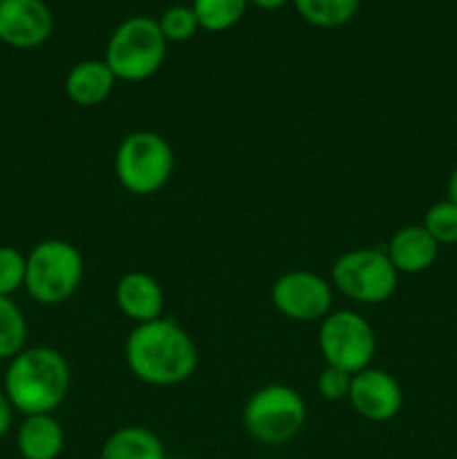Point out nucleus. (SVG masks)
<instances>
[{
  "label": "nucleus",
  "instance_id": "f257e3e1",
  "mask_svg": "<svg viewBox=\"0 0 457 459\" xmlns=\"http://www.w3.org/2000/svg\"><path fill=\"white\" fill-rule=\"evenodd\" d=\"M197 345L173 318L139 323L125 339V363L142 384L168 388L191 379L197 370Z\"/></svg>",
  "mask_w": 457,
  "mask_h": 459
},
{
  "label": "nucleus",
  "instance_id": "f03ea898",
  "mask_svg": "<svg viewBox=\"0 0 457 459\" xmlns=\"http://www.w3.org/2000/svg\"><path fill=\"white\" fill-rule=\"evenodd\" d=\"M3 390L21 415H52L70 393V366L47 345L25 348L9 361Z\"/></svg>",
  "mask_w": 457,
  "mask_h": 459
},
{
  "label": "nucleus",
  "instance_id": "7ed1b4c3",
  "mask_svg": "<svg viewBox=\"0 0 457 459\" xmlns=\"http://www.w3.org/2000/svg\"><path fill=\"white\" fill-rule=\"evenodd\" d=\"M168 40L160 30V22L151 16H130L115 27L106 45L103 61L116 81L139 83L160 72L164 65Z\"/></svg>",
  "mask_w": 457,
  "mask_h": 459
},
{
  "label": "nucleus",
  "instance_id": "20e7f679",
  "mask_svg": "<svg viewBox=\"0 0 457 459\" xmlns=\"http://www.w3.org/2000/svg\"><path fill=\"white\" fill-rule=\"evenodd\" d=\"M175 170V151L164 134L134 130L125 134L115 152L116 182L139 197L155 195L168 184Z\"/></svg>",
  "mask_w": 457,
  "mask_h": 459
},
{
  "label": "nucleus",
  "instance_id": "39448f33",
  "mask_svg": "<svg viewBox=\"0 0 457 459\" xmlns=\"http://www.w3.org/2000/svg\"><path fill=\"white\" fill-rule=\"evenodd\" d=\"M85 263L72 242L49 238L27 254L25 290L36 303L61 305L74 296L83 281Z\"/></svg>",
  "mask_w": 457,
  "mask_h": 459
},
{
  "label": "nucleus",
  "instance_id": "423d86ee",
  "mask_svg": "<svg viewBox=\"0 0 457 459\" xmlns=\"http://www.w3.org/2000/svg\"><path fill=\"white\" fill-rule=\"evenodd\" d=\"M307 406L298 390L285 384H269L255 390L242 408V424L255 442L282 446L303 430Z\"/></svg>",
  "mask_w": 457,
  "mask_h": 459
},
{
  "label": "nucleus",
  "instance_id": "0eeeda50",
  "mask_svg": "<svg viewBox=\"0 0 457 459\" xmlns=\"http://www.w3.org/2000/svg\"><path fill=\"white\" fill-rule=\"evenodd\" d=\"M399 273L385 249L358 247L341 254L332 264V287L361 305L385 303L397 290Z\"/></svg>",
  "mask_w": 457,
  "mask_h": 459
},
{
  "label": "nucleus",
  "instance_id": "6e6552de",
  "mask_svg": "<svg viewBox=\"0 0 457 459\" xmlns=\"http://www.w3.org/2000/svg\"><path fill=\"white\" fill-rule=\"evenodd\" d=\"M318 350L325 366L357 375L370 368L376 352V334L366 316L354 309H336L321 321Z\"/></svg>",
  "mask_w": 457,
  "mask_h": 459
},
{
  "label": "nucleus",
  "instance_id": "1a4fd4ad",
  "mask_svg": "<svg viewBox=\"0 0 457 459\" xmlns=\"http://www.w3.org/2000/svg\"><path fill=\"white\" fill-rule=\"evenodd\" d=\"M334 287L327 278L307 269H291L272 285V303L291 321H323L332 312Z\"/></svg>",
  "mask_w": 457,
  "mask_h": 459
},
{
  "label": "nucleus",
  "instance_id": "9d476101",
  "mask_svg": "<svg viewBox=\"0 0 457 459\" xmlns=\"http://www.w3.org/2000/svg\"><path fill=\"white\" fill-rule=\"evenodd\" d=\"M348 402L363 420L388 421L401 411L403 393L399 381L390 372L370 366L352 375Z\"/></svg>",
  "mask_w": 457,
  "mask_h": 459
},
{
  "label": "nucleus",
  "instance_id": "9b49d317",
  "mask_svg": "<svg viewBox=\"0 0 457 459\" xmlns=\"http://www.w3.org/2000/svg\"><path fill=\"white\" fill-rule=\"evenodd\" d=\"M54 18L43 0H0V40L34 49L52 36Z\"/></svg>",
  "mask_w": 457,
  "mask_h": 459
},
{
  "label": "nucleus",
  "instance_id": "f8f14e48",
  "mask_svg": "<svg viewBox=\"0 0 457 459\" xmlns=\"http://www.w3.org/2000/svg\"><path fill=\"white\" fill-rule=\"evenodd\" d=\"M115 303L125 318L139 323L164 316V290L146 272H128L116 281Z\"/></svg>",
  "mask_w": 457,
  "mask_h": 459
},
{
  "label": "nucleus",
  "instance_id": "ddd939ff",
  "mask_svg": "<svg viewBox=\"0 0 457 459\" xmlns=\"http://www.w3.org/2000/svg\"><path fill=\"white\" fill-rule=\"evenodd\" d=\"M385 254L397 273H421L433 267L439 245L421 224H408L390 238Z\"/></svg>",
  "mask_w": 457,
  "mask_h": 459
},
{
  "label": "nucleus",
  "instance_id": "4468645a",
  "mask_svg": "<svg viewBox=\"0 0 457 459\" xmlns=\"http://www.w3.org/2000/svg\"><path fill=\"white\" fill-rule=\"evenodd\" d=\"M116 83V76L108 67L106 61L88 58L81 61L67 72L65 76V94L72 103L81 108L101 106L112 94Z\"/></svg>",
  "mask_w": 457,
  "mask_h": 459
},
{
  "label": "nucleus",
  "instance_id": "2eb2a0df",
  "mask_svg": "<svg viewBox=\"0 0 457 459\" xmlns=\"http://www.w3.org/2000/svg\"><path fill=\"white\" fill-rule=\"evenodd\" d=\"M16 446L22 459H56L65 448V430L54 415H27L18 426Z\"/></svg>",
  "mask_w": 457,
  "mask_h": 459
},
{
  "label": "nucleus",
  "instance_id": "dca6fc26",
  "mask_svg": "<svg viewBox=\"0 0 457 459\" xmlns=\"http://www.w3.org/2000/svg\"><path fill=\"white\" fill-rule=\"evenodd\" d=\"M99 459H166V451L146 426H124L106 439Z\"/></svg>",
  "mask_w": 457,
  "mask_h": 459
},
{
  "label": "nucleus",
  "instance_id": "f3484780",
  "mask_svg": "<svg viewBox=\"0 0 457 459\" xmlns=\"http://www.w3.org/2000/svg\"><path fill=\"white\" fill-rule=\"evenodd\" d=\"M291 3L309 25L334 30L357 16L361 0H291Z\"/></svg>",
  "mask_w": 457,
  "mask_h": 459
},
{
  "label": "nucleus",
  "instance_id": "a211bd4d",
  "mask_svg": "<svg viewBox=\"0 0 457 459\" xmlns=\"http://www.w3.org/2000/svg\"><path fill=\"white\" fill-rule=\"evenodd\" d=\"M249 0H193L191 9L195 13L200 30L218 34L236 27L246 13Z\"/></svg>",
  "mask_w": 457,
  "mask_h": 459
},
{
  "label": "nucleus",
  "instance_id": "6ab92c4d",
  "mask_svg": "<svg viewBox=\"0 0 457 459\" xmlns=\"http://www.w3.org/2000/svg\"><path fill=\"white\" fill-rule=\"evenodd\" d=\"M27 321L9 296H0V361H12L25 350Z\"/></svg>",
  "mask_w": 457,
  "mask_h": 459
},
{
  "label": "nucleus",
  "instance_id": "aec40b11",
  "mask_svg": "<svg viewBox=\"0 0 457 459\" xmlns=\"http://www.w3.org/2000/svg\"><path fill=\"white\" fill-rule=\"evenodd\" d=\"M421 227L435 238L437 245H457V204L451 200L437 202L424 215Z\"/></svg>",
  "mask_w": 457,
  "mask_h": 459
},
{
  "label": "nucleus",
  "instance_id": "412c9836",
  "mask_svg": "<svg viewBox=\"0 0 457 459\" xmlns=\"http://www.w3.org/2000/svg\"><path fill=\"white\" fill-rule=\"evenodd\" d=\"M160 30L168 43H184V40L193 39L195 31L200 30L195 13L188 4H173L166 9L160 16Z\"/></svg>",
  "mask_w": 457,
  "mask_h": 459
},
{
  "label": "nucleus",
  "instance_id": "4be33fe9",
  "mask_svg": "<svg viewBox=\"0 0 457 459\" xmlns=\"http://www.w3.org/2000/svg\"><path fill=\"white\" fill-rule=\"evenodd\" d=\"M27 255L16 247H0V296L12 299L18 290L25 287Z\"/></svg>",
  "mask_w": 457,
  "mask_h": 459
},
{
  "label": "nucleus",
  "instance_id": "5701e85b",
  "mask_svg": "<svg viewBox=\"0 0 457 459\" xmlns=\"http://www.w3.org/2000/svg\"><path fill=\"white\" fill-rule=\"evenodd\" d=\"M349 385H352V375L339 368L325 366L316 377V388L325 402H343L349 394Z\"/></svg>",
  "mask_w": 457,
  "mask_h": 459
},
{
  "label": "nucleus",
  "instance_id": "b1692460",
  "mask_svg": "<svg viewBox=\"0 0 457 459\" xmlns=\"http://www.w3.org/2000/svg\"><path fill=\"white\" fill-rule=\"evenodd\" d=\"M12 420H13V408L12 403H9L4 390L0 388V437H4V435L9 433V429H12Z\"/></svg>",
  "mask_w": 457,
  "mask_h": 459
},
{
  "label": "nucleus",
  "instance_id": "393cba45",
  "mask_svg": "<svg viewBox=\"0 0 457 459\" xmlns=\"http://www.w3.org/2000/svg\"><path fill=\"white\" fill-rule=\"evenodd\" d=\"M249 3L260 9H267V12H273V9H280L282 4L289 3V0H249Z\"/></svg>",
  "mask_w": 457,
  "mask_h": 459
},
{
  "label": "nucleus",
  "instance_id": "a878e982",
  "mask_svg": "<svg viewBox=\"0 0 457 459\" xmlns=\"http://www.w3.org/2000/svg\"><path fill=\"white\" fill-rule=\"evenodd\" d=\"M448 200L457 204V166L453 169L451 178H448Z\"/></svg>",
  "mask_w": 457,
  "mask_h": 459
}]
</instances>
